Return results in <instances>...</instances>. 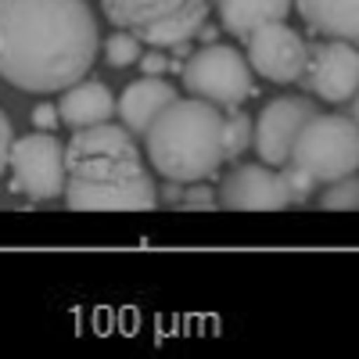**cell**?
I'll use <instances>...</instances> for the list:
<instances>
[{
	"instance_id": "obj_1",
	"label": "cell",
	"mask_w": 359,
	"mask_h": 359,
	"mask_svg": "<svg viewBox=\"0 0 359 359\" xmlns=\"http://www.w3.org/2000/svg\"><path fill=\"white\" fill-rule=\"evenodd\" d=\"M97 43L86 0H0V72L25 94H57L79 83Z\"/></svg>"
},
{
	"instance_id": "obj_2",
	"label": "cell",
	"mask_w": 359,
	"mask_h": 359,
	"mask_svg": "<svg viewBox=\"0 0 359 359\" xmlns=\"http://www.w3.org/2000/svg\"><path fill=\"white\" fill-rule=\"evenodd\" d=\"M65 205L76 212H151L162 205L155 176L126 126L97 123L72 133Z\"/></svg>"
},
{
	"instance_id": "obj_3",
	"label": "cell",
	"mask_w": 359,
	"mask_h": 359,
	"mask_svg": "<svg viewBox=\"0 0 359 359\" xmlns=\"http://www.w3.org/2000/svg\"><path fill=\"white\" fill-rule=\"evenodd\" d=\"M147 162L162 180L198 184L216 176L226 158V115L205 97H176L144 133Z\"/></svg>"
},
{
	"instance_id": "obj_4",
	"label": "cell",
	"mask_w": 359,
	"mask_h": 359,
	"mask_svg": "<svg viewBox=\"0 0 359 359\" xmlns=\"http://www.w3.org/2000/svg\"><path fill=\"white\" fill-rule=\"evenodd\" d=\"M291 162L313 172L320 184L359 172V123L352 115L316 111L298 133Z\"/></svg>"
},
{
	"instance_id": "obj_5",
	"label": "cell",
	"mask_w": 359,
	"mask_h": 359,
	"mask_svg": "<svg viewBox=\"0 0 359 359\" xmlns=\"http://www.w3.org/2000/svg\"><path fill=\"white\" fill-rule=\"evenodd\" d=\"M252 72L255 69H252V62L241 50H233L226 43H205L201 50H194L184 62L180 79H184L187 94L205 97V101L233 111V108H241L255 94Z\"/></svg>"
},
{
	"instance_id": "obj_6",
	"label": "cell",
	"mask_w": 359,
	"mask_h": 359,
	"mask_svg": "<svg viewBox=\"0 0 359 359\" xmlns=\"http://www.w3.org/2000/svg\"><path fill=\"white\" fill-rule=\"evenodd\" d=\"M4 169L11 172V191L25 194L29 201H50L69 187V144H62L50 130H36L15 140Z\"/></svg>"
},
{
	"instance_id": "obj_7",
	"label": "cell",
	"mask_w": 359,
	"mask_h": 359,
	"mask_svg": "<svg viewBox=\"0 0 359 359\" xmlns=\"http://www.w3.org/2000/svg\"><path fill=\"white\" fill-rule=\"evenodd\" d=\"M298 83L327 104H352V97L359 94V43L331 36L313 43L309 65Z\"/></svg>"
},
{
	"instance_id": "obj_8",
	"label": "cell",
	"mask_w": 359,
	"mask_h": 359,
	"mask_svg": "<svg viewBox=\"0 0 359 359\" xmlns=\"http://www.w3.org/2000/svg\"><path fill=\"white\" fill-rule=\"evenodd\" d=\"M252 69L269 83H298L309 65V43L287 22H269L245 40Z\"/></svg>"
},
{
	"instance_id": "obj_9",
	"label": "cell",
	"mask_w": 359,
	"mask_h": 359,
	"mask_svg": "<svg viewBox=\"0 0 359 359\" xmlns=\"http://www.w3.org/2000/svg\"><path fill=\"white\" fill-rule=\"evenodd\" d=\"M320 108L306 97H273L262 115H259V123H255V151L266 165H287L291 155H294V140L298 133L306 130V123L316 115Z\"/></svg>"
},
{
	"instance_id": "obj_10",
	"label": "cell",
	"mask_w": 359,
	"mask_h": 359,
	"mask_svg": "<svg viewBox=\"0 0 359 359\" xmlns=\"http://www.w3.org/2000/svg\"><path fill=\"white\" fill-rule=\"evenodd\" d=\"M219 205L230 212H280V208L294 205L291 191L284 184L280 169L262 165H237L226 172L219 184Z\"/></svg>"
},
{
	"instance_id": "obj_11",
	"label": "cell",
	"mask_w": 359,
	"mask_h": 359,
	"mask_svg": "<svg viewBox=\"0 0 359 359\" xmlns=\"http://www.w3.org/2000/svg\"><path fill=\"white\" fill-rule=\"evenodd\" d=\"M212 0H101L104 18L118 29H147L176 18H208Z\"/></svg>"
},
{
	"instance_id": "obj_12",
	"label": "cell",
	"mask_w": 359,
	"mask_h": 359,
	"mask_svg": "<svg viewBox=\"0 0 359 359\" xmlns=\"http://www.w3.org/2000/svg\"><path fill=\"white\" fill-rule=\"evenodd\" d=\"M176 86L158 79V76H144L137 83L126 86V94L118 97V118L133 137H144L147 130L155 126V118L176 101Z\"/></svg>"
},
{
	"instance_id": "obj_13",
	"label": "cell",
	"mask_w": 359,
	"mask_h": 359,
	"mask_svg": "<svg viewBox=\"0 0 359 359\" xmlns=\"http://www.w3.org/2000/svg\"><path fill=\"white\" fill-rule=\"evenodd\" d=\"M57 111H62V123L72 130H86L108 123V118L118 111V101L111 97V90L101 79H79L69 90H62V101H57Z\"/></svg>"
},
{
	"instance_id": "obj_14",
	"label": "cell",
	"mask_w": 359,
	"mask_h": 359,
	"mask_svg": "<svg viewBox=\"0 0 359 359\" xmlns=\"http://www.w3.org/2000/svg\"><path fill=\"white\" fill-rule=\"evenodd\" d=\"M294 8L313 33L359 43V0H294Z\"/></svg>"
},
{
	"instance_id": "obj_15",
	"label": "cell",
	"mask_w": 359,
	"mask_h": 359,
	"mask_svg": "<svg viewBox=\"0 0 359 359\" xmlns=\"http://www.w3.org/2000/svg\"><path fill=\"white\" fill-rule=\"evenodd\" d=\"M294 8V0H216V15L226 33L248 40L255 29L269 22H284Z\"/></svg>"
},
{
	"instance_id": "obj_16",
	"label": "cell",
	"mask_w": 359,
	"mask_h": 359,
	"mask_svg": "<svg viewBox=\"0 0 359 359\" xmlns=\"http://www.w3.org/2000/svg\"><path fill=\"white\" fill-rule=\"evenodd\" d=\"M140 36L133 33V29H118L115 36L104 40V62L115 65V69H126L133 62H140Z\"/></svg>"
},
{
	"instance_id": "obj_17",
	"label": "cell",
	"mask_w": 359,
	"mask_h": 359,
	"mask_svg": "<svg viewBox=\"0 0 359 359\" xmlns=\"http://www.w3.org/2000/svg\"><path fill=\"white\" fill-rule=\"evenodd\" d=\"M327 191L320 194V208H334V212H348V208H359V176H341L323 184Z\"/></svg>"
},
{
	"instance_id": "obj_18",
	"label": "cell",
	"mask_w": 359,
	"mask_h": 359,
	"mask_svg": "<svg viewBox=\"0 0 359 359\" xmlns=\"http://www.w3.org/2000/svg\"><path fill=\"white\" fill-rule=\"evenodd\" d=\"M248 144H255V126H252V118L241 108H233L226 115V158L230 162L241 158Z\"/></svg>"
},
{
	"instance_id": "obj_19",
	"label": "cell",
	"mask_w": 359,
	"mask_h": 359,
	"mask_svg": "<svg viewBox=\"0 0 359 359\" xmlns=\"http://www.w3.org/2000/svg\"><path fill=\"white\" fill-rule=\"evenodd\" d=\"M280 172H284V184H287V191H291V201H294V205H306V201H309V194H316V187H320V180H316L313 172H306L302 165H294V162L280 165Z\"/></svg>"
},
{
	"instance_id": "obj_20",
	"label": "cell",
	"mask_w": 359,
	"mask_h": 359,
	"mask_svg": "<svg viewBox=\"0 0 359 359\" xmlns=\"http://www.w3.org/2000/svg\"><path fill=\"white\" fill-rule=\"evenodd\" d=\"M219 198L212 187H205V180H198V184H187V201L184 208H198V212H208V208H216Z\"/></svg>"
},
{
	"instance_id": "obj_21",
	"label": "cell",
	"mask_w": 359,
	"mask_h": 359,
	"mask_svg": "<svg viewBox=\"0 0 359 359\" xmlns=\"http://www.w3.org/2000/svg\"><path fill=\"white\" fill-rule=\"evenodd\" d=\"M140 69H144V76H162V72H169V69H172V62L162 54V47H155V50L140 54Z\"/></svg>"
},
{
	"instance_id": "obj_22",
	"label": "cell",
	"mask_w": 359,
	"mask_h": 359,
	"mask_svg": "<svg viewBox=\"0 0 359 359\" xmlns=\"http://www.w3.org/2000/svg\"><path fill=\"white\" fill-rule=\"evenodd\" d=\"M57 123H62V111H57V104H36V108H33V126H36V130H54Z\"/></svg>"
},
{
	"instance_id": "obj_23",
	"label": "cell",
	"mask_w": 359,
	"mask_h": 359,
	"mask_svg": "<svg viewBox=\"0 0 359 359\" xmlns=\"http://www.w3.org/2000/svg\"><path fill=\"white\" fill-rule=\"evenodd\" d=\"M158 198L162 205H184L187 201V184H180V180H165L158 187Z\"/></svg>"
},
{
	"instance_id": "obj_24",
	"label": "cell",
	"mask_w": 359,
	"mask_h": 359,
	"mask_svg": "<svg viewBox=\"0 0 359 359\" xmlns=\"http://www.w3.org/2000/svg\"><path fill=\"white\" fill-rule=\"evenodd\" d=\"M11 147H15V137H11V115H4V118H0V162H8Z\"/></svg>"
},
{
	"instance_id": "obj_25",
	"label": "cell",
	"mask_w": 359,
	"mask_h": 359,
	"mask_svg": "<svg viewBox=\"0 0 359 359\" xmlns=\"http://www.w3.org/2000/svg\"><path fill=\"white\" fill-rule=\"evenodd\" d=\"M198 36H201L205 43H219V40H216V36H219V29H216L212 22H205V25L198 29Z\"/></svg>"
},
{
	"instance_id": "obj_26",
	"label": "cell",
	"mask_w": 359,
	"mask_h": 359,
	"mask_svg": "<svg viewBox=\"0 0 359 359\" xmlns=\"http://www.w3.org/2000/svg\"><path fill=\"white\" fill-rule=\"evenodd\" d=\"M348 115H352V118H355V123H359V94L352 97V108H348Z\"/></svg>"
}]
</instances>
